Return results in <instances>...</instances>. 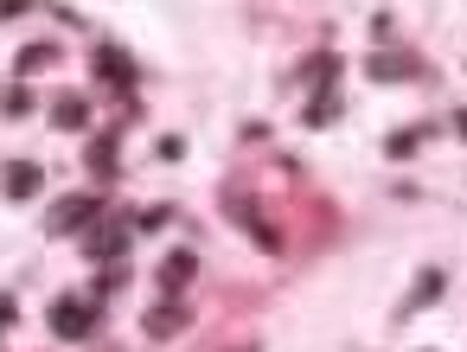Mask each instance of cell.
Returning a JSON list of instances; mask_svg holds the SVG:
<instances>
[{
	"label": "cell",
	"mask_w": 467,
	"mask_h": 352,
	"mask_svg": "<svg viewBox=\"0 0 467 352\" xmlns=\"http://www.w3.org/2000/svg\"><path fill=\"white\" fill-rule=\"evenodd\" d=\"M90 326H97V301H78V295L52 301V333L58 339H90Z\"/></svg>",
	"instance_id": "cell-2"
},
{
	"label": "cell",
	"mask_w": 467,
	"mask_h": 352,
	"mask_svg": "<svg viewBox=\"0 0 467 352\" xmlns=\"http://www.w3.org/2000/svg\"><path fill=\"white\" fill-rule=\"evenodd\" d=\"M365 71H371L378 84H403V78H422V65H416V58H403V52H384V58H371Z\"/></svg>",
	"instance_id": "cell-10"
},
{
	"label": "cell",
	"mask_w": 467,
	"mask_h": 352,
	"mask_svg": "<svg viewBox=\"0 0 467 352\" xmlns=\"http://www.w3.org/2000/svg\"><path fill=\"white\" fill-rule=\"evenodd\" d=\"M0 109H7V116H33V90H26V84H7V97H0Z\"/></svg>",
	"instance_id": "cell-16"
},
{
	"label": "cell",
	"mask_w": 467,
	"mask_h": 352,
	"mask_svg": "<svg viewBox=\"0 0 467 352\" xmlns=\"http://www.w3.org/2000/svg\"><path fill=\"white\" fill-rule=\"evenodd\" d=\"M333 116H339V90H333V84H327V90H320V97H314V103H307V129H327V122H333Z\"/></svg>",
	"instance_id": "cell-14"
},
{
	"label": "cell",
	"mask_w": 467,
	"mask_h": 352,
	"mask_svg": "<svg viewBox=\"0 0 467 352\" xmlns=\"http://www.w3.org/2000/svg\"><path fill=\"white\" fill-rule=\"evenodd\" d=\"M167 218H173V212H167V205H148V212H141V218H135V231H161V224H167Z\"/></svg>",
	"instance_id": "cell-17"
},
{
	"label": "cell",
	"mask_w": 467,
	"mask_h": 352,
	"mask_svg": "<svg viewBox=\"0 0 467 352\" xmlns=\"http://www.w3.org/2000/svg\"><path fill=\"white\" fill-rule=\"evenodd\" d=\"M224 205H231V218H237V224H244V231H250V237L263 243V250H282V231L269 224V212H263V205H250L244 192H231Z\"/></svg>",
	"instance_id": "cell-3"
},
{
	"label": "cell",
	"mask_w": 467,
	"mask_h": 352,
	"mask_svg": "<svg viewBox=\"0 0 467 352\" xmlns=\"http://www.w3.org/2000/svg\"><path fill=\"white\" fill-rule=\"evenodd\" d=\"M20 14H39L33 0H0V20H20Z\"/></svg>",
	"instance_id": "cell-18"
},
{
	"label": "cell",
	"mask_w": 467,
	"mask_h": 352,
	"mask_svg": "<svg viewBox=\"0 0 467 352\" xmlns=\"http://www.w3.org/2000/svg\"><path fill=\"white\" fill-rule=\"evenodd\" d=\"M84 250H90V263H116L122 250H129V224H97V231H84Z\"/></svg>",
	"instance_id": "cell-6"
},
{
	"label": "cell",
	"mask_w": 467,
	"mask_h": 352,
	"mask_svg": "<svg viewBox=\"0 0 467 352\" xmlns=\"http://www.w3.org/2000/svg\"><path fill=\"white\" fill-rule=\"evenodd\" d=\"M97 212H103V199H97V192H71V199H58V205H52L46 231H52V237H71V231H84Z\"/></svg>",
	"instance_id": "cell-1"
},
{
	"label": "cell",
	"mask_w": 467,
	"mask_h": 352,
	"mask_svg": "<svg viewBox=\"0 0 467 352\" xmlns=\"http://www.w3.org/2000/svg\"><path fill=\"white\" fill-rule=\"evenodd\" d=\"M186 320H192V314H186L180 301H154L141 326H148V339H180V333H186Z\"/></svg>",
	"instance_id": "cell-5"
},
{
	"label": "cell",
	"mask_w": 467,
	"mask_h": 352,
	"mask_svg": "<svg viewBox=\"0 0 467 352\" xmlns=\"http://www.w3.org/2000/svg\"><path fill=\"white\" fill-rule=\"evenodd\" d=\"M97 78L103 84H135V65H129V52H116V46H97Z\"/></svg>",
	"instance_id": "cell-9"
},
{
	"label": "cell",
	"mask_w": 467,
	"mask_h": 352,
	"mask_svg": "<svg viewBox=\"0 0 467 352\" xmlns=\"http://www.w3.org/2000/svg\"><path fill=\"white\" fill-rule=\"evenodd\" d=\"M14 314H20V307H14V295H0V333L14 326Z\"/></svg>",
	"instance_id": "cell-19"
},
{
	"label": "cell",
	"mask_w": 467,
	"mask_h": 352,
	"mask_svg": "<svg viewBox=\"0 0 467 352\" xmlns=\"http://www.w3.org/2000/svg\"><path fill=\"white\" fill-rule=\"evenodd\" d=\"M435 295H441V269H422V282H416V295L403 301V320H410V314H422V307H429Z\"/></svg>",
	"instance_id": "cell-13"
},
{
	"label": "cell",
	"mask_w": 467,
	"mask_h": 352,
	"mask_svg": "<svg viewBox=\"0 0 467 352\" xmlns=\"http://www.w3.org/2000/svg\"><path fill=\"white\" fill-rule=\"evenodd\" d=\"M416 148H422V135H416V129H397V135L384 141V154H390V160H410Z\"/></svg>",
	"instance_id": "cell-15"
},
{
	"label": "cell",
	"mask_w": 467,
	"mask_h": 352,
	"mask_svg": "<svg viewBox=\"0 0 467 352\" xmlns=\"http://www.w3.org/2000/svg\"><path fill=\"white\" fill-rule=\"evenodd\" d=\"M84 116H90V103H84V97H71V90H65V97H52V122H58V129H84Z\"/></svg>",
	"instance_id": "cell-12"
},
{
	"label": "cell",
	"mask_w": 467,
	"mask_h": 352,
	"mask_svg": "<svg viewBox=\"0 0 467 352\" xmlns=\"http://www.w3.org/2000/svg\"><path fill=\"white\" fill-rule=\"evenodd\" d=\"M116 141H122V129H109V135H97L90 148H84V167L97 173V180H116L122 167H116Z\"/></svg>",
	"instance_id": "cell-7"
},
{
	"label": "cell",
	"mask_w": 467,
	"mask_h": 352,
	"mask_svg": "<svg viewBox=\"0 0 467 352\" xmlns=\"http://www.w3.org/2000/svg\"><path fill=\"white\" fill-rule=\"evenodd\" d=\"M192 275H199V256H192V250H173V256L161 263V288H167V295H180Z\"/></svg>",
	"instance_id": "cell-11"
},
{
	"label": "cell",
	"mask_w": 467,
	"mask_h": 352,
	"mask_svg": "<svg viewBox=\"0 0 467 352\" xmlns=\"http://www.w3.org/2000/svg\"><path fill=\"white\" fill-rule=\"evenodd\" d=\"M52 65H58V46H52V39H39V46H20V58H14V71H20V78H46Z\"/></svg>",
	"instance_id": "cell-8"
},
{
	"label": "cell",
	"mask_w": 467,
	"mask_h": 352,
	"mask_svg": "<svg viewBox=\"0 0 467 352\" xmlns=\"http://www.w3.org/2000/svg\"><path fill=\"white\" fill-rule=\"evenodd\" d=\"M0 192H7V199H39L46 192V167H33V160L0 167Z\"/></svg>",
	"instance_id": "cell-4"
}]
</instances>
